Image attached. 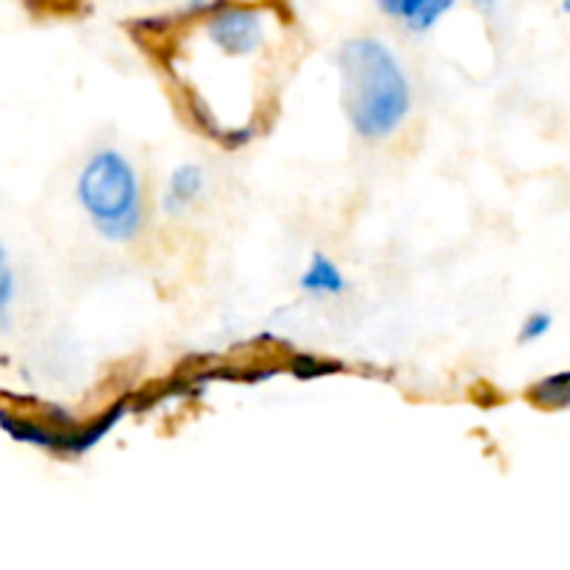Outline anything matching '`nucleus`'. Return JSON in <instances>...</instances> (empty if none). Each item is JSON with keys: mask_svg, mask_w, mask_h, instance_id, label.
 Listing matches in <instances>:
<instances>
[{"mask_svg": "<svg viewBox=\"0 0 570 570\" xmlns=\"http://www.w3.org/2000/svg\"><path fill=\"white\" fill-rule=\"evenodd\" d=\"M343 109L354 137L384 142L410 120L415 92L404 65L384 39L354 37L337 53Z\"/></svg>", "mask_w": 570, "mask_h": 570, "instance_id": "1", "label": "nucleus"}, {"mask_svg": "<svg viewBox=\"0 0 570 570\" xmlns=\"http://www.w3.org/2000/svg\"><path fill=\"white\" fill-rule=\"evenodd\" d=\"M78 209L100 239L115 245L134 243L142 234L145 206L142 176L120 148H98L78 167L72 184Z\"/></svg>", "mask_w": 570, "mask_h": 570, "instance_id": "2", "label": "nucleus"}, {"mask_svg": "<svg viewBox=\"0 0 570 570\" xmlns=\"http://www.w3.org/2000/svg\"><path fill=\"white\" fill-rule=\"evenodd\" d=\"M204 37L226 59H250L267 42V20L259 6L217 0L204 9Z\"/></svg>", "mask_w": 570, "mask_h": 570, "instance_id": "3", "label": "nucleus"}, {"mask_svg": "<svg viewBox=\"0 0 570 570\" xmlns=\"http://www.w3.org/2000/svg\"><path fill=\"white\" fill-rule=\"evenodd\" d=\"M206 184H209V176H206L204 165H198V161H181V165H176L170 170V176H167L165 189H161V212L170 217L189 212L204 198Z\"/></svg>", "mask_w": 570, "mask_h": 570, "instance_id": "4", "label": "nucleus"}, {"mask_svg": "<svg viewBox=\"0 0 570 570\" xmlns=\"http://www.w3.org/2000/svg\"><path fill=\"white\" fill-rule=\"evenodd\" d=\"M382 14L410 33H429L456 9L460 0H376Z\"/></svg>", "mask_w": 570, "mask_h": 570, "instance_id": "5", "label": "nucleus"}, {"mask_svg": "<svg viewBox=\"0 0 570 570\" xmlns=\"http://www.w3.org/2000/svg\"><path fill=\"white\" fill-rule=\"evenodd\" d=\"M298 289L309 298H340L348 293V278L340 271L337 262L323 250H315L298 276Z\"/></svg>", "mask_w": 570, "mask_h": 570, "instance_id": "6", "label": "nucleus"}, {"mask_svg": "<svg viewBox=\"0 0 570 570\" xmlns=\"http://www.w3.org/2000/svg\"><path fill=\"white\" fill-rule=\"evenodd\" d=\"M529 401L551 412L570 410V367L568 371L549 373L529 387Z\"/></svg>", "mask_w": 570, "mask_h": 570, "instance_id": "7", "label": "nucleus"}, {"mask_svg": "<svg viewBox=\"0 0 570 570\" xmlns=\"http://www.w3.org/2000/svg\"><path fill=\"white\" fill-rule=\"evenodd\" d=\"M17 295H20V282H17L14 262L9 248L0 243V332H11L14 326Z\"/></svg>", "mask_w": 570, "mask_h": 570, "instance_id": "8", "label": "nucleus"}, {"mask_svg": "<svg viewBox=\"0 0 570 570\" xmlns=\"http://www.w3.org/2000/svg\"><path fill=\"white\" fill-rule=\"evenodd\" d=\"M554 328V315L549 309H534L523 317L521 328H518V343L521 345H532L546 340Z\"/></svg>", "mask_w": 570, "mask_h": 570, "instance_id": "9", "label": "nucleus"}, {"mask_svg": "<svg viewBox=\"0 0 570 570\" xmlns=\"http://www.w3.org/2000/svg\"><path fill=\"white\" fill-rule=\"evenodd\" d=\"M473 6H476L484 17H493V14H499L501 0H473Z\"/></svg>", "mask_w": 570, "mask_h": 570, "instance_id": "10", "label": "nucleus"}, {"mask_svg": "<svg viewBox=\"0 0 570 570\" xmlns=\"http://www.w3.org/2000/svg\"><path fill=\"white\" fill-rule=\"evenodd\" d=\"M209 6V0H187L189 11H204Z\"/></svg>", "mask_w": 570, "mask_h": 570, "instance_id": "11", "label": "nucleus"}, {"mask_svg": "<svg viewBox=\"0 0 570 570\" xmlns=\"http://www.w3.org/2000/svg\"><path fill=\"white\" fill-rule=\"evenodd\" d=\"M562 11H566V14H570V0H562Z\"/></svg>", "mask_w": 570, "mask_h": 570, "instance_id": "12", "label": "nucleus"}]
</instances>
